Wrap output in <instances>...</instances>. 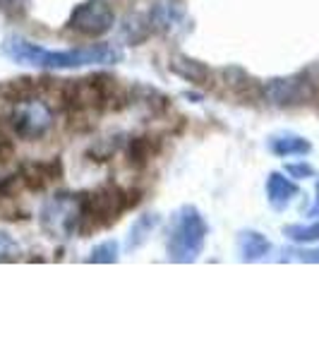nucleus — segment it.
I'll return each instance as SVG.
<instances>
[{"label":"nucleus","instance_id":"f257e3e1","mask_svg":"<svg viewBox=\"0 0 319 360\" xmlns=\"http://www.w3.org/2000/svg\"><path fill=\"white\" fill-rule=\"evenodd\" d=\"M0 56L25 68L37 70H82L115 65L125 58L118 44H91L77 49H46V46L29 41L20 34H10L0 44Z\"/></svg>","mask_w":319,"mask_h":360},{"label":"nucleus","instance_id":"f03ea898","mask_svg":"<svg viewBox=\"0 0 319 360\" xmlns=\"http://www.w3.org/2000/svg\"><path fill=\"white\" fill-rule=\"evenodd\" d=\"M82 229L79 238L94 236L103 229H111L113 224L120 221V217L137 205L130 190H125L118 183H103L98 188L82 193Z\"/></svg>","mask_w":319,"mask_h":360},{"label":"nucleus","instance_id":"7ed1b4c3","mask_svg":"<svg viewBox=\"0 0 319 360\" xmlns=\"http://www.w3.org/2000/svg\"><path fill=\"white\" fill-rule=\"evenodd\" d=\"M209 226L195 205H183L171 217L166 238V255L176 264H193L202 257Z\"/></svg>","mask_w":319,"mask_h":360},{"label":"nucleus","instance_id":"20e7f679","mask_svg":"<svg viewBox=\"0 0 319 360\" xmlns=\"http://www.w3.org/2000/svg\"><path fill=\"white\" fill-rule=\"evenodd\" d=\"M82 193H56L53 197L41 205L39 212V224H41L44 233L58 240H67V238H79L82 229Z\"/></svg>","mask_w":319,"mask_h":360},{"label":"nucleus","instance_id":"39448f33","mask_svg":"<svg viewBox=\"0 0 319 360\" xmlns=\"http://www.w3.org/2000/svg\"><path fill=\"white\" fill-rule=\"evenodd\" d=\"M56 123V113L51 108V103L44 96L29 94L22 96L20 101L13 103V113H10V127L20 139L25 142H37L44 139L51 132V127Z\"/></svg>","mask_w":319,"mask_h":360},{"label":"nucleus","instance_id":"423d86ee","mask_svg":"<svg viewBox=\"0 0 319 360\" xmlns=\"http://www.w3.org/2000/svg\"><path fill=\"white\" fill-rule=\"evenodd\" d=\"M65 27L86 39L106 37L115 27V10L108 0H82L72 8Z\"/></svg>","mask_w":319,"mask_h":360},{"label":"nucleus","instance_id":"0eeeda50","mask_svg":"<svg viewBox=\"0 0 319 360\" xmlns=\"http://www.w3.org/2000/svg\"><path fill=\"white\" fill-rule=\"evenodd\" d=\"M262 96L266 103L276 108H293L310 103L315 96V86L305 75H291V77H274L262 84Z\"/></svg>","mask_w":319,"mask_h":360},{"label":"nucleus","instance_id":"6e6552de","mask_svg":"<svg viewBox=\"0 0 319 360\" xmlns=\"http://www.w3.org/2000/svg\"><path fill=\"white\" fill-rule=\"evenodd\" d=\"M20 178L22 188H27L29 193H41V190L51 188L56 180L63 178V161L60 159H46V161H27L20 166Z\"/></svg>","mask_w":319,"mask_h":360},{"label":"nucleus","instance_id":"1a4fd4ad","mask_svg":"<svg viewBox=\"0 0 319 360\" xmlns=\"http://www.w3.org/2000/svg\"><path fill=\"white\" fill-rule=\"evenodd\" d=\"M149 20H152L154 32L171 34L185 22V8L181 0H159L154 8L149 10Z\"/></svg>","mask_w":319,"mask_h":360},{"label":"nucleus","instance_id":"9d476101","mask_svg":"<svg viewBox=\"0 0 319 360\" xmlns=\"http://www.w3.org/2000/svg\"><path fill=\"white\" fill-rule=\"evenodd\" d=\"M235 250H237V259L240 262H262L269 257L271 252V243L266 240V236H262L259 231H240L235 238Z\"/></svg>","mask_w":319,"mask_h":360},{"label":"nucleus","instance_id":"9b49d317","mask_svg":"<svg viewBox=\"0 0 319 360\" xmlns=\"http://www.w3.org/2000/svg\"><path fill=\"white\" fill-rule=\"evenodd\" d=\"M298 195L300 188L291 178H286V173H269V178H266V200H269L274 212H283L286 207H291V202Z\"/></svg>","mask_w":319,"mask_h":360},{"label":"nucleus","instance_id":"f8f14e48","mask_svg":"<svg viewBox=\"0 0 319 360\" xmlns=\"http://www.w3.org/2000/svg\"><path fill=\"white\" fill-rule=\"evenodd\" d=\"M168 70H171L173 75H178L181 79H185V82L202 84V86L211 82V70H209V65L185 53L173 56L171 63H168Z\"/></svg>","mask_w":319,"mask_h":360},{"label":"nucleus","instance_id":"ddd939ff","mask_svg":"<svg viewBox=\"0 0 319 360\" xmlns=\"http://www.w3.org/2000/svg\"><path fill=\"white\" fill-rule=\"evenodd\" d=\"M161 224V217L156 212H147L142 214V217H137L135 221H132L130 231H127V238H125V250L127 252H135L144 245V243L152 238V233L156 229H159Z\"/></svg>","mask_w":319,"mask_h":360},{"label":"nucleus","instance_id":"4468645a","mask_svg":"<svg viewBox=\"0 0 319 360\" xmlns=\"http://www.w3.org/2000/svg\"><path fill=\"white\" fill-rule=\"evenodd\" d=\"M266 147H269V152L274 156H281V159H288V156H307L312 152V144L307 142L305 137L300 135H274L269 137V142H266Z\"/></svg>","mask_w":319,"mask_h":360},{"label":"nucleus","instance_id":"2eb2a0df","mask_svg":"<svg viewBox=\"0 0 319 360\" xmlns=\"http://www.w3.org/2000/svg\"><path fill=\"white\" fill-rule=\"evenodd\" d=\"M152 32H154V27H152V20H149V15H139V13L127 17L123 29H120L123 39H125L127 44H132V46H139Z\"/></svg>","mask_w":319,"mask_h":360},{"label":"nucleus","instance_id":"dca6fc26","mask_svg":"<svg viewBox=\"0 0 319 360\" xmlns=\"http://www.w3.org/2000/svg\"><path fill=\"white\" fill-rule=\"evenodd\" d=\"M154 144L149 137H132L130 144H127V156H130V166L135 168H142L152 161L154 156Z\"/></svg>","mask_w":319,"mask_h":360},{"label":"nucleus","instance_id":"f3484780","mask_svg":"<svg viewBox=\"0 0 319 360\" xmlns=\"http://www.w3.org/2000/svg\"><path fill=\"white\" fill-rule=\"evenodd\" d=\"M118 259H120V245L108 238V240H101L91 248L89 257H86L84 262H89V264H115Z\"/></svg>","mask_w":319,"mask_h":360},{"label":"nucleus","instance_id":"a211bd4d","mask_svg":"<svg viewBox=\"0 0 319 360\" xmlns=\"http://www.w3.org/2000/svg\"><path fill=\"white\" fill-rule=\"evenodd\" d=\"M283 236L293 243H319V221L283 226Z\"/></svg>","mask_w":319,"mask_h":360},{"label":"nucleus","instance_id":"6ab92c4d","mask_svg":"<svg viewBox=\"0 0 319 360\" xmlns=\"http://www.w3.org/2000/svg\"><path fill=\"white\" fill-rule=\"evenodd\" d=\"M123 147L120 137H106V139H98L94 147L89 149V156H94L91 161H108L111 156Z\"/></svg>","mask_w":319,"mask_h":360},{"label":"nucleus","instance_id":"aec40b11","mask_svg":"<svg viewBox=\"0 0 319 360\" xmlns=\"http://www.w3.org/2000/svg\"><path fill=\"white\" fill-rule=\"evenodd\" d=\"M20 243L8 231H0V262H15L20 257Z\"/></svg>","mask_w":319,"mask_h":360},{"label":"nucleus","instance_id":"412c9836","mask_svg":"<svg viewBox=\"0 0 319 360\" xmlns=\"http://www.w3.org/2000/svg\"><path fill=\"white\" fill-rule=\"evenodd\" d=\"M32 0H0V13L10 20H22L29 13Z\"/></svg>","mask_w":319,"mask_h":360},{"label":"nucleus","instance_id":"4be33fe9","mask_svg":"<svg viewBox=\"0 0 319 360\" xmlns=\"http://www.w3.org/2000/svg\"><path fill=\"white\" fill-rule=\"evenodd\" d=\"M283 259H298V262L319 264V248H312V250H288Z\"/></svg>","mask_w":319,"mask_h":360},{"label":"nucleus","instance_id":"5701e85b","mask_svg":"<svg viewBox=\"0 0 319 360\" xmlns=\"http://www.w3.org/2000/svg\"><path fill=\"white\" fill-rule=\"evenodd\" d=\"M286 173L295 180H303V178H312L315 176V168H312L307 161H293V164L286 166Z\"/></svg>","mask_w":319,"mask_h":360},{"label":"nucleus","instance_id":"b1692460","mask_svg":"<svg viewBox=\"0 0 319 360\" xmlns=\"http://www.w3.org/2000/svg\"><path fill=\"white\" fill-rule=\"evenodd\" d=\"M307 217H315V219H319V178H317V197H315V205L310 207V212H307Z\"/></svg>","mask_w":319,"mask_h":360},{"label":"nucleus","instance_id":"393cba45","mask_svg":"<svg viewBox=\"0 0 319 360\" xmlns=\"http://www.w3.org/2000/svg\"><path fill=\"white\" fill-rule=\"evenodd\" d=\"M0 147H5V137L3 135H0ZM0 161H3V159H0Z\"/></svg>","mask_w":319,"mask_h":360}]
</instances>
